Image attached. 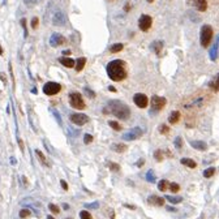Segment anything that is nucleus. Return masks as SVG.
<instances>
[{
  "label": "nucleus",
  "instance_id": "f257e3e1",
  "mask_svg": "<svg viewBox=\"0 0 219 219\" xmlns=\"http://www.w3.org/2000/svg\"><path fill=\"white\" fill-rule=\"evenodd\" d=\"M107 74L112 81H116V82L125 80L127 78V64H125V61L120 60V59L110 61L107 65Z\"/></svg>",
  "mask_w": 219,
  "mask_h": 219
},
{
  "label": "nucleus",
  "instance_id": "f03ea898",
  "mask_svg": "<svg viewBox=\"0 0 219 219\" xmlns=\"http://www.w3.org/2000/svg\"><path fill=\"white\" fill-rule=\"evenodd\" d=\"M103 112L105 114H112L117 119L121 120H127L131 116V108L127 105L121 103L120 100H110L106 105V107L103 108Z\"/></svg>",
  "mask_w": 219,
  "mask_h": 219
},
{
  "label": "nucleus",
  "instance_id": "7ed1b4c3",
  "mask_svg": "<svg viewBox=\"0 0 219 219\" xmlns=\"http://www.w3.org/2000/svg\"><path fill=\"white\" fill-rule=\"evenodd\" d=\"M213 35H214V30L210 25H204L201 27V33H200V42L202 47H207L211 43Z\"/></svg>",
  "mask_w": 219,
  "mask_h": 219
},
{
  "label": "nucleus",
  "instance_id": "20e7f679",
  "mask_svg": "<svg viewBox=\"0 0 219 219\" xmlns=\"http://www.w3.org/2000/svg\"><path fill=\"white\" fill-rule=\"evenodd\" d=\"M69 105L76 110H84L86 107L85 102H84V98L80 93H71L69 94Z\"/></svg>",
  "mask_w": 219,
  "mask_h": 219
},
{
  "label": "nucleus",
  "instance_id": "39448f33",
  "mask_svg": "<svg viewBox=\"0 0 219 219\" xmlns=\"http://www.w3.org/2000/svg\"><path fill=\"white\" fill-rule=\"evenodd\" d=\"M151 111L153 112H158L161 111L162 108H164L166 103H167V99L163 97H158V95H153L151 97Z\"/></svg>",
  "mask_w": 219,
  "mask_h": 219
},
{
  "label": "nucleus",
  "instance_id": "423d86ee",
  "mask_svg": "<svg viewBox=\"0 0 219 219\" xmlns=\"http://www.w3.org/2000/svg\"><path fill=\"white\" fill-rule=\"evenodd\" d=\"M60 90H61V85L58 82L50 81V82L43 85V93L46 95H55V94H58V93H60Z\"/></svg>",
  "mask_w": 219,
  "mask_h": 219
},
{
  "label": "nucleus",
  "instance_id": "0eeeda50",
  "mask_svg": "<svg viewBox=\"0 0 219 219\" xmlns=\"http://www.w3.org/2000/svg\"><path fill=\"white\" fill-rule=\"evenodd\" d=\"M142 134H144V131H142L141 128L136 127V128L131 129V131H128L127 133L123 134V140H124V141H133V140H137V138H140V137H142Z\"/></svg>",
  "mask_w": 219,
  "mask_h": 219
},
{
  "label": "nucleus",
  "instance_id": "6e6552de",
  "mask_svg": "<svg viewBox=\"0 0 219 219\" xmlns=\"http://www.w3.org/2000/svg\"><path fill=\"white\" fill-rule=\"evenodd\" d=\"M71 123H73L74 125L82 127L86 123H89V116L85 114H73L71 115Z\"/></svg>",
  "mask_w": 219,
  "mask_h": 219
},
{
  "label": "nucleus",
  "instance_id": "1a4fd4ad",
  "mask_svg": "<svg viewBox=\"0 0 219 219\" xmlns=\"http://www.w3.org/2000/svg\"><path fill=\"white\" fill-rule=\"evenodd\" d=\"M151 25H153V18H151V16L142 15L141 17H140V20H138V27L142 30V32H147V30L151 27Z\"/></svg>",
  "mask_w": 219,
  "mask_h": 219
},
{
  "label": "nucleus",
  "instance_id": "9d476101",
  "mask_svg": "<svg viewBox=\"0 0 219 219\" xmlns=\"http://www.w3.org/2000/svg\"><path fill=\"white\" fill-rule=\"evenodd\" d=\"M133 102H134V105H136L137 107H140V108H146V107L149 106V98L146 97L145 94H141V93H138V94H134Z\"/></svg>",
  "mask_w": 219,
  "mask_h": 219
},
{
  "label": "nucleus",
  "instance_id": "9b49d317",
  "mask_svg": "<svg viewBox=\"0 0 219 219\" xmlns=\"http://www.w3.org/2000/svg\"><path fill=\"white\" fill-rule=\"evenodd\" d=\"M67 43V39L65 36H63L61 34H58V33H54L50 38V44L51 47H59V46H63V44Z\"/></svg>",
  "mask_w": 219,
  "mask_h": 219
},
{
  "label": "nucleus",
  "instance_id": "f8f14e48",
  "mask_svg": "<svg viewBox=\"0 0 219 219\" xmlns=\"http://www.w3.org/2000/svg\"><path fill=\"white\" fill-rule=\"evenodd\" d=\"M65 22H67V16L64 15V12L56 11L54 17H52V24H54L55 26H64Z\"/></svg>",
  "mask_w": 219,
  "mask_h": 219
},
{
  "label": "nucleus",
  "instance_id": "ddd939ff",
  "mask_svg": "<svg viewBox=\"0 0 219 219\" xmlns=\"http://www.w3.org/2000/svg\"><path fill=\"white\" fill-rule=\"evenodd\" d=\"M190 4L200 12H205L207 9V0H190Z\"/></svg>",
  "mask_w": 219,
  "mask_h": 219
},
{
  "label": "nucleus",
  "instance_id": "4468645a",
  "mask_svg": "<svg viewBox=\"0 0 219 219\" xmlns=\"http://www.w3.org/2000/svg\"><path fill=\"white\" fill-rule=\"evenodd\" d=\"M151 50L155 52L157 56H161L162 50H163V42L162 41H154L153 43H151Z\"/></svg>",
  "mask_w": 219,
  "mask_h": 219
},
{
  "label": "nucleus",
  "instance_id": "2eb2a0df",
  "mask_svg": "<svg viewBox=\"0 0 219 219\" xmlns=\"http://www.w3.org/2000/svg\"><path fill=\"white\" fill-rule=\"evenodd\" d=\"M147 202L151 205H155V206H163L164 205V198L162 197H158V196H150V197L147 198Z\"/></svg>",
  "mask_w": 219,
  "mask_h": 219
},
{
  "label": "nucleus",
  "instance_id": "dca6fc26",
  "mask_svg": "<svg viewBox=\"0 0 219 219\" xmlns=\"http://www.w3.org/2000/svg\"><path fill=\"white\" fill-rule=\"evenodd\" d=\"M59 61H60L64 67H67V68H73V67H74V60L71 59V58H65V56H63V58L59 59Z\"/></svg>",
  "mask_w": 219,
  "mask_h": 219
},
{
  "label": "nucleus",
  "instance_id": "f3484780",
  "mask_svg": "<svg viewBox=\"0 0 219 219\" xmlns=\"http://www.w3.org/2000/svg\"><path fill=\"white\" fill-rule=\"evenodd\" d=\"M190 145H192V147L197 149V150H201V151H205L207 149V144L204 141H192Z\"/></svg>",
  "mask_w": 219,
  "mask_h": 219
},
{
  "label": "nucleus",
  "instance_id": "a211bd4d",
  "mask_svg": "<svg viewBox=\"0 0 219 219\" xmlns=\"http://www.w3.org/2000/svg\"><path fill=\"white\" fill-rule=\"evenodd\" d=\"M111 149L114 151H116V153H125V151L128 150V147H127V145L125 144H114L111 146Z\"/></svg>",
  "mask_w": 219,
  "mask_h": 219
},
{
  "label": "nucleus",
  "instance_id": "6ab92c4d",
  "mask_svg": "<svg viewBox=\"0 0 219 219\" xmlns=\"http://www.w3.org/2000/svg\"><path fill=\"white\" fill-rule=\"evenodd\" d=\"M86 64V58H80L77 59V61H74V68L77 72H81L84 69V67H85Z\"/></svg>",
  "mask_w": 219,
  "mask_h": 219
},
{
  "label": "nucleus",
  "instance_id": "aec40b11",
  "mask_svg": "<svg viewBox=\"0 0 219 219\" xmlns=\"http://www.w3.org/2000/svg\"><path fill=\"white\" fill-rule=\"evenodd\" d=\"M181 115L179 111H173L172 114L170 115V117H168V123H171V124H176V123H179V120H180Z\"/></svg>",
  "mask_w": 219,
  "mask_h": 219
},
{
  "label": "nucleus",
  "instance_id": "412c9836",
  "mask_svg": "<svg viewBox=\"0 0 219 219\" xmlns=\"http://www.w3.org/2000/svg\"><path fill=\"white\" fill-rule=\"evenodd\" d=\"M181 164H184V166H187V167H189V168H196L197 167V163H196L193 159H190V158H181Z\"/></svg>",
  "mask_w": 219,
  "mask_h": 219
},
{
  "label": "nucleus",
  "instance_id": "4be33fe9",
  "mask_svg": "<svg viewBox=\"0 0 219 219\" xmlns=\"http://www.w3.org/2000/svg\"><path fill=\"white\" fill-rule=\"evenodd\" d=\"M35 154H36V158L39 159V162H41L42 164H43V166H50L48 162H47V159H46V157H44V154L42 153L41 150H38V149H36V150H35Z\"/></svg>",
  "mask_w": 219,
  "mask_h": 219
},
{
  "label": "nucleus",
  "instance_id": "5701e85b",
  "mask_svg": "<svg viewBox=\"0 0 219 219\" xmlns=\"http://www.w3.org/2000/svg\"><path fill=\"white\" fill-rule=\"evenodd\" d=\"M124 48V46H123V43H116V44H112L111 47H110V52L111 54H116V52H120L121 50Z\"/></svg>",
  "mask_w": 219,
  "mask_h": 219
},
{
  "label": "nucleus",
  "instance_id": "b1692460",
  "mask_svg": "<svg viewBox=\"0 0 219 219\" xmlns=\"http://www.w3.org/2000/svg\"><path fill=\"white\" fill-rule=\"evenodd\" d=\"M166 200L170 201L171 204H180L182 201V197H176V196H166Z\"/></svg>",
  "mask_w": 219,
  "mask_h": 219
},
{
  "label": "nucleus",
  "instance_id": "393cba45",
  "mask_svg": "<svg viewBox=\"0 0 219 219\" xmlns=\"http://www.w3.org/2000/svg\"><path fill=\"white\" fill-rule=\"evenodd\" d=\"M168 185H170V182H168L167 180H161L158 184V189L161 190V192H164V190L168 188Z\"/></svg>",
  "mask_w": 219,
  "mask_h": 219
},
{
  "label": "nucleus",
  "instance_id": "a878e982",
  "mask_svg": "<svg viewBox=\"0 0 219 219\" xmlns=\"http://www.w3.org/2000/svg\"><path fill=\"white\" fill-rule=\"evenodd\" d=\"M146 180H147L149 182H154L155 181V175H154L153 170H149L147 173H146Z\"/></svg>",
  "mask_w": 219,
  "mask_h": 219
},
{
  "label": "nucleus",
  "instance_id": "bb28decb",
  "mask_svg": "<svg viewBox=\"0 0 219 219\" xmlns=\"http://www.w3.org/2000/svg\"><path fill=\"white\" fill-rule=\"evenodd\" d=\"M214 173H215V168L214 167H210V168H207V170L204 171V176H205V178H211Z\"/></svg>",
  "mask_w": 219,
  "mask_h": 219
},
{
  "label": "nucleus",
  "instance_id": "cd10ccee",
  "mask_svg": "<svg viewBox=\"0 0 219 219\" xmlns=\"http://www.w3.org/2000/svg\"><path fill=\"white\" fill-rule=\"evenodd\" d=\"M168 188H170L171 192H173V193H176V192L180 190V185H179L178 182H171V184L168 185Z\"/></svg>",
  "mask_w": 219,
  "mask_h": 219
},
{
  "label": "nucleus",
  "instance_id": "c85d7f7f",
  "mask_svg": "<svg viewBox=\"0 0 219 219\" xmlns=\"http://www.w3.org/2000/svg\"><path fill=\"white\" fill-rule=\"evenodd\" d=\"M210 88H211V89H213V90H214L215 93L218 91V74L215 76V78L211 81V82H210Z\"/></svg>",
  "mask_w": 219,
  "mask_h": 219
},
{
  "label": "nucleus",
  "instance_id": "c756f323",
  "mask_svg": "<svg viewBox=\"0 0 219 219\" xmlns=\"http://www.w3.org/2000/svg\"><path fill=\"white\" fill-rule=\"evenodd\" d=\"M108 125L111 127L112 129H115V131H120L121 129V127H120V124L117 121H114V120H110L108 121Z\"/></svg>",
  "mask_w": 219,
  "mask_h": 219
},
{
  "label": "nucleus",
  "instance_id": "7c9ffc66",
  "mask_svg": "<svg viewBox=\"0 0 219 219\" xmlns=\"http://www.w3.org/2000/svg\"><path fill=\"white\" fill-rule=\"evenodd\" d=\"M154 158H155L158 162H162V161H163V151H162V150H155V153H154Z\"/></svg>",
  "mask_w": 219,
  "mask_h": 219
},
{
  "label": "nucleus",
  "instance_id": "2f4dec72",
  "mask_svg": "<svg viewBox=\"0 0 219 219\" xmlns=\"http://www.w3.org/2000/svg\"><path fill=\"white\" fill-rule=\"evenodd\" d=\"M173 144H175V147L176 149H181L182 147V138L180 136H178L175 138V141H173Z\"/></svg>",
  "mask_w": 219,
  "mask_h": 219
},
{
  "label": "nucleus",
  "instance_id": "473e14b6",
  "mask_svg": "<svg viewBox=\"0 0 219 219\" xmlns=\"http://www.w3.org/2000/svg\"><path fill=\"white\" fill-rule=\"evenodd\" d=\"M80 218L81 219H93L91 214L89 211H86V210H82V211L80 213Z\"/></svg>",
  "mask_w": 219,
  "mask_h": 219
},
{
  "label": "nucleus",
  "instance_id": "72a5a7b5",
  "mask_svg": "<svg viewBox=\"0 0 219 219\" xmlns=\"http://www.w3.org/2000/svg\"><path fill=\"white\" fill-rule=\"evenodd\" d=\"M30 210L29 209H22L21 211H20V217H21L22 219H25V218H27V217H30Z\"/></svg>",
  "mask_w": 219,
  "mask_h": 219
},
{
  "label": "nucleus",
  "instance_id": "f704fd0d",
  "mask_svg": "<svg viewBox=\"0 0 219 219\" xmlns=\"http://www.w3.org/2000/svg\"><path fill=\"white\" fill-rule=\"evenodd\" d=\"M108 166V168L111 171H115V172H117V171L120 170V166L119 164H116V163H114V162H110V163L107 164Z\"/></svg>",
  "mask_w": 219,
  "mask_h": 219
},
{
  "label": "nucleus",
  "instance_id": "c9c22d12",
  "mask_svg": "<svg viewBox=\"0 0 219 219\" xmlns=\"http://www.w3.org/2000/svg\"><path fill=\"white\" fill-rule=\"evenodd\" d=\"M93 136L91 134H89V133H86L85 136H84V144H86V145H89V144H91L93 142Z\"/></svg>",
  "mask_w": 219,
  "mask_h": 219
},
{
  "label": "nucleus",
  "instance_id": "e433bc0d",
  "mask_svg": "<svg viewBox=\"0 0 219 219\" xmlns=\"http://www.w3.org/2000/svg\"><path fill=\"white\" fill-rule=\"evenodd\" d=\"M217 52H218V42L215 43L214 48H213L211 54H210V58H211V60H215V59H217Z\"/></svg>",
  "mask_w": 219,
  "mask_h": 219
},
{
  "label": "nucleus",
  "instance_id": "4c0bfd02",
  "mask_svg": "<svg viewBox=\"0 0 219 219\" xmlns=\"http://www.w3.org/2000/svg\"><path fill=\"white\" fill-rule=\"evenodd\" d=\"M159 132H161L162 134H167V133H170V128H168V125L163 124L159 127Z\"/></svg>",
  "mask_w": 219,
  "mask_h": 219
},
{
  "label": "nucleus",
  "instance_id": "58836bf2",
  "mask_svg": "<svg viewBox=\"0 0 219 219\" xmlns=\"http://www.w3.org/2000/svg\"><path fill=\"white\" fill-rule=\"evenodd\" d=\"M48 209L51 210V213H54V214H59V211H60V209H59V207L56 206V205H54V204H50Z\"/></svg>",
  "mask_w": 219,
  "mask_h": 219
},
{
  "label": "nucleus",
  "instance_id": "ea45409f",
  "mask_svg": "<svg viewBox=\"0 0 219 219\" xmlns=\"http://www.w3.org/2000/svg\"><path fill=\"white\" fill-rule=\"evenodd\" d=\"M52 114H54V116H55V119L58 120V124L59 125H63V121H61V117H60V115L58 114V112L55 111V110H52Z\"/></svg>",
  "mask_w": 219,
  "mask_h": 219
},
{
  "label": "nucleus",
  "instance_id": "a19ab883",
  "mask_svg": "<svg viewBox=\"0 0 219 219\" xmlns=\"http://www.w3.org/2000/svg\"><path fill=\"white\" fill-rule=\"evenodd\" d=\"M38 25H39V20H38V17H33V20H32V27L35 30L36 27H38Z\"/></svg>",
  "mask_w": 219,
  "mask_h": 219
},
{
  "label": "nucleus",
  "instance_id": "79ce46f5",
  "mask_svg": "<svg viewBox=\"0 0 219 219\" xmlns=\"http://www.w3.org/2000/svg\"><path fill=\"white\" fill-rule=\"evenodd\" d=\"M21 25H22V27H24V35H25V38H26L27 36V29H26V20L25 18L21 20Z\"/></svg>",
  "mask_w": 219,
  "mask_h": 219
},
{
  "label": "nucleus",
  "instance_id": "37998d69",
  "mask_svg": "<svg viewBox=\"0 0 219 219\" xmlns=\"http://www.w3.org/2000/svg\"><path fill=\"white\" fill-rule=\"evenodd\" d=\"M99 206V202H93V204H86L85 207H88V209H97V207Z\"/></svg>",
  "mask_w": 219,
  "mask_h": 219
},
{
  "label": "nucleus",
  "instance_id": "c03bdc74",
  "mask_svg": "<svg viewBox=\"0 0 219 219\" xmlns=\"http://www.w3.org/2000/svg\"><path fill=\"white\" fill-rule=\"evenodd\" d=\"M24 3L27 5V7H34L36 4V0H24Z\"/></svg>",
  "mask_w": 219,
  "mask_h": 219
},
{
  "label": "nucleus",
  "instance_id": "a18cd8bd",
  "mask_svg": "<svg viewBox=\"0 0 219 219\" xmlns=\"http://www.w3.org/2000/svg\"><path fill=\"white\" fill-rule=\"evenodd\" d=\"M9 73H11V77H12V81H13V88L16 86V81H15V74H13V71H12V64L9 63Z\"/></svg>",
  "mask_w": 219,
  "mask_h": 219
},
{
  "label": "nucleus",
  "instance_id": "49530a36",
  "mask_svg": "<svg viewBox=\"0 0 219 219\" xmlns=\"http://www.w3.org/2000/svg\"><path fill=\"white\" fill-rule=\"evenodd\" d=\"M60 184H61V188H63L64 190H68V184H67V181H65V180H61V181H60Z\"/></svg>",
  "mask_w": 219,
  "mask_h": 219
},
{
  "label": "nucleus",
  "instance_id": "de8ad7c7",
  "mask_svg": "<svg viewBox=\"0 0 219 219\" xmlns=\"http://www.w3.org/2000/svg\"><path fill=\"white\" fill-rule=\"evenodd\" d=\"M144 164H145V159H140V161H137V163H136L137 167H142Z\"/></svg>",
  "mask_w": 219,
  "mask_h": 219
},
{
  "label": "nucleus",
  "instance_id": "09e8293b",
  "mask_svg": "<svg viewBox=\"0 0 219 219\" xmlns=\"http://www.w3.org/2000/svg\"><path fill=\"white\" fill-rule=\"evenodd\" d=\"M85 91H86V94H88L90 98H94V97H95L94 93H91V90H89V89H85Z\"/></svg>",
  "mask_w": 219,
  "mask_h": 219
},
{
  "label": "nucleus",
  "instance_id": "8fccbe9b",
  "mask_svg": "<svg viewBox=\"0 0 219 219\" xmlns=\"http://www.w3.org/2000/svg\"><path fill=\"white\" fill-rule=\"evenodd\" d=\"M18 146H20V149H21L22 151L25 150V149H24V142H22V140H21V138H18Z\"/></svg>",
  "mask_w": 219,
  "mask_h": 219
},
{
  "label": "nucleus",
  "instance_id": "3c124183",
  "mask_svg": "<svg viewBox=\"0 0 219 219\" xmlns=\"http://www.w3.org/2000/svg\"><path fill=\"white\" fill-rule=\"evenodd\" d=\"M129 9H131V5H129V3H127V4H125V7H124V11H125V12H128Z\"/></svg>",
  "mask_w": 219,
  "mask_h": 219
},
{
  "label": "nucleus",
  "instance_id": "603ef678",
  "mask_svg": "<svg viewBox=\"0 0 219 219\" xmlns=\"http://www.w3.org/2000/svg\"><path fill=\"white\" fill-rule=\"evenodd\" d=\"M63 55L64 56H69V55H71V51H69V50H65V51H63Z\"/></svg>",
  "mask_w": 219,
  "mask_h": 219
},
{
  "label": "nucleus",
  "instance_id": "864d4df0",
  "mask_svg": "<svg viewBox=\"0 0 219 219\" xmlns=\"http://www.w3.org/2000/svg\"><path fill=\"white\" fill-rule=\"evenodd\" d=\"M108 90H110V91H114V93H115V91H116V89H115L114 86H110V88H108Z\"/></svg>",
  "mask_w": 219,
  "mask_h": 219
},
{
  "label": "nucleus",
  "instance_id": "5fc2aeb1",
  "mask_svg": "<svg viewBox=\"0 0 219 219\" xmlns=\"http://www.w3.org/2000/svg\"><path fill=\"white\" fill-rule=\"evenodd\" d=\"M63 207H64V209H65V210H68V209H69V205L64 204V205H63Z\"/></svg>",
  "mask_w": 219,
  "mask_h": 219
},
{
  "label": "nucleus",
  "instance_id": "6e6d98bb",
  "mask_svg": "<svg viewBox=\"0 0 219 219\" xmlns=\"http://www.w3.org/2000/svg\"><path fill=\"white\" fill-rule=\"evenodd\" d=\"M47 219H55L54 217H51V215H48V217H47Z\"/></svg>",
  "mask_w": 219,
  "mask_h": 219
},
{
  "label": "nucleus",
  "instance_id": "4d7b16f0",
  "mask_svg": "<svg viewBox=\"0 0 219 219\" xmlns=\"http://www.w3.org/2000/svg\"><path fill=\"white\" fill-rule=\"evenodd\" d=\"M0 55H3V48H1V46H0Z\"/></svg>",
  "mask_w": 219,
  "mask_h": 219
},
{
  "label": "nucleus",
  "instance_id": "13d9d810",
  "mask_svg": "<svg viewBox=\"0 0 219 219\" xmlns=\"http://www.w3.org/2000/svg\"><path fill=\"white\" fill-rule=\"evenodd\" d=\"M147 3H154V0H147Z\"/></svg>",
  "mask_w": 219,
  "mask_h": 219
},
{
  "label": "nucleus",
  "instance_id": "bf43d9fd",
  "mask_svg": "<svg viewBox=\"0 0 219 219\" xmlns=\"http://www.w3.org/2000/svg\"><path fill=\"white\" fill-rule=\"evenodd\" d=\"M111 219H115V215H114V213H112V217H111Z\"/></svg>",
  "mask_w": 219,
  "mask_h": 219
},
{
  "label": "nucleus",
  "instance_id": "052dcab7",
  "mask_svg": "<svg viewBox=\"0 0 219 219\" xmlns=\"http://www.w3.org/2000/svg\"><path fill=\"white\" fill-rule=\"evenodd\" d=\"M67 219H71V218H67Z\"/></svg>",
  "mask_w": 219,
  "mask_h": 219
},
{
  "label": "nucleus",
  "instance_id": "680f3d73",
  "mask_svg": "<svg viewBox=\"0 0 219 219\" xmlns=\"http://www.w3.org/2000/svg\"><path fill=\"white\" fill-rule=\"evenodd\" d=\"M110 1H112V0H110Z\"/></svg>",
  "mask_w": 219,
  "mask_h": 219
}]
</instances>
